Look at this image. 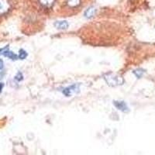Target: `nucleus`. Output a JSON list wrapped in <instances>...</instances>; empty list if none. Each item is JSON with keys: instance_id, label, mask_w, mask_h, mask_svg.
<instances>
[{"instance_id": "ddd939ff", "label": "nucleus", "mask_w": 155, "mask_h": 155, "mask_svg": "<svg viewBox=\"0 0 155 155\" xmlns=\"http://www.w3.org/2000/svg\"><path fill=\"white\" fill-rule=\"evenodd\" d=\"M3 66H4V63H3V61L2 59H0V70H2L3 68Z\"/></svg>"}, {"instance_id": "6e6552de", "label": "nucleus", "mask_w": 155, "mask_h": 155, "mask_svg": "<svg viewBox=\"0 0 155 155\" xmlns=\"http://www.w3.org/2000/svg\"><path fill=\"white\" fill-rule=\"evenodd\" d=\"M54 0H40L41 5L45 7H51L54 4Z\"/></svg>"}, {"instance_id": "39448f33", "label": "nucleus", "mask_w": 155, "mask_h": 155, "mask_svg": "<svg viewBox=\"0 0 155 155\" xmlns=\"http://www.w3.org/2000/svg\"><path fill=\"white\" fill-rule=\"evenodd\" d=\"M9 10V4L6 0H0V15L3 14Z\"/></svg>"}, {"instance_id": "9b49d317", "label": "nucleus", "mask_w": 155, "mask_h": 155, "mask_svg": "<svg viewBox=\"0 0 155 155\" xmlns=\"http://www.w3.org/2000/svg\"><path fill=\"white\" fill-rule=\"evenodd\" d=\"M143 72H144V71H143L142 70V69H137V70H136V71H134V74H135V75L137 76V78H141V77H142V75H143Z\"/></svg>"}, {"instance_id": "423d86ee", "label": "nucleus", "mask_w": 155, "mask_h": 155, "mask_svg": "<svg viewBox=\"0 0 155 155\" xmlns=\"http://www.w3.org/2000/svg\"><path fill=\"white\" fill-rule=\"evenodd\" d=\"M54 26L56 28L59 30H66L68 27V23L65 20L64 21H58L54 23Z\"/></svg>"}, {"instance_id": "1a4fd4ad", "label": "nucleus", "mask_w": 155, "mask_h": 155, "mask_svg": "<svg viewBox=\"0 0 155 155\" xmlns=\"http://www.w3.org/2000/svg\"><path fill=\"white\" fill-rule=\"evenodd\" d=\"M27 53L24 51V50L21 49L20 51H19V59L23 60V59H25V58H27Z\"/></svg>"}, {"instance_id": "2eb2a0df", "label": "nucleus", "mask_w": 155, "mask_h": 155, "mask_svg": "<svg viewBox=\"0 0 155 155\" xmlns=\"http://www.w3.org/2000/svg\"><path fill=\"white\" fill-rule=\"evenodd\" d=\"M4 75V73H0V79H2Z\"/></svg>"}, {"instance_id": "4468645a", "label": "nucleus", "mask_w": 155, "mask_h": 155, "mask_svg": "<svg viewBox=\"0 0 155 155\" xmlns=\"http://www.w3.org/2000/svg\"><path fill=\"white\" fill-rule=\"evenodd\" d=\"M3 86H4L3 83H0V92H2V88H3Z\"/></svg>"}, {"instance_id": "9d476101", "label": "nucleus", "mask_w": 155, "mask_h": 155, "mask_svg": "<svg viewBox=\"0 0 155 155\" xmlns=\"http://www.w3.org/2000/svg\"><path fill=\"white\" fill-rule=\"evenodd\" d=\"M68 3L69 5L74 7L79 4V0H68Z\"/></svg>"}, {"instance_id": "f8f14e48", "label": "nucleus", "mask_w": 155, "mask_h": 155, "mask_svg": "<svg viewBox=\"0 0 155 155\" xmlns=\"http://www.w3.org/2000/svg\"><path fill=\"white\" fill-rule=\"evenodd\" d=\"M15 78H16V80H17V81H22V80L23 79V74H22V73H20V72L18 73V74L16 75V77H15Z\"/></svg>"}, {"instance_id": "f03ea898", "label": "nucleus", "mask_w": 155, "mask_h": 155, "mask_svg": "<svg viewBox=\"0 0 155 155\" xmlns=\"http://www.w3.org/2000/svg\"><path fill=\"white\" fill-rule=\"evenodd\" d=\"M0 55H4L5 57H8L12 60H16L17 59V55L15 54L13 52L10 51L9 50V46L5 47L4 48L0 49Z\"/></svg>"}, {"instance_id": "20e7f679", "label": "nucleus", "mask_w": 155, "mask_h": 155, "mask_svg": "<svg viewBox=\"0 0 155 155\" xmlns=\"http://www.w3.org/2000/svg\"><path fill=\"white\" fill-rule=\"evenodd\" d=\"M113 104L116 106L119 110L122 112H127L129 111V108L127 106L125 102H123V101H114L113 102Z\"/></svg>"}, {"instance_id": "f257e3e1", "label": "nucleus", "mask_w": 155, "mask_h": 155, "mask_svg": "<svg viewBox=\"0 0 155 155\" xmlns=\"http://www.w3.org/2000/svg\"><path fill=\"white\" fill-rule=\"evenodd\" d=\"M104 79L107 82L109 86L116 87L118 85H123L124 78L119 74H113V73H107L104 75Z\"/></svg>"}, {"instance_id": "0eeeda50", "label": "nucleus", "mask_w": 155, "mask_h": 155, "mask_svg": "<svg viewBox=\"0 0 155 155\" xmlns=\"http://www.w3.org/2000/svg\"><path fill=\"white\" fill-rule=\"evenodd\" d=\"M95 12H96V9L95 7H90L85 11V16L86 18H92V16H95Z\"/></svg>"}, {"instance_id": "7ed1b4c3", "label": "nucleus", "mask_w": 155, "mask_h": 155, "mask_svg": "<svg viewBox=\"0 0 155 155\" xmlns=\"http://www.w3.org/2000/svg\"><path fill=\"white\" fill-rule=\"evenodd\" d=\"M79 91V88L78 85H73L71 86H69L68 88H66L63 91V93L66 95V96H71L74 92H78Z\"/></svg>"}]
</instances>
